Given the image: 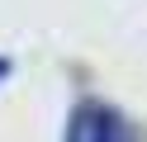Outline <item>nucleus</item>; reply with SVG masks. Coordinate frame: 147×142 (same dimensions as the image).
<instances>
[{"label": "nucleus", "mask_w": 147, "mask_h": 142, "mask_svg": "<svg viewBox=\"0 0 147 142\" xmlns=\"http://www.w3.org/2000/svg\"><path fill=\"white\" fill-rule=\"evenodd\" d=\"M67 137L71 142H86V137L90 142H114V137H128V123L114 109H105V104H81L67 123Z\"/></svg>", "instance_id": "nucleus-1"}, {"label": "nucleus", "mask_w": 147, "mask_h": 142, "mask_svg": "<svg viewBox=\"0 0 147 142\" xmlns=\"http://www.w3.org/2000/svg\"><path fill=\"white\" fill-rule=\"evenodd\" d=\"M5 76H10V62H5V57H0V81H5Z\"/></svg>", "instance_id": "nucleus-2"}]
</instances>
